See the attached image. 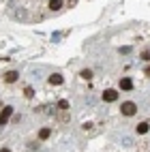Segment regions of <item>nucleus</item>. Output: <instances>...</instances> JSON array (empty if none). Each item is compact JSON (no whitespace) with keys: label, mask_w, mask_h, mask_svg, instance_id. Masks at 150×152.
Instances as JSON below:
<instances>
[{"label":"nucleus","mask_w":150,"mask_h":152,"mask_svg":"<svg viewBox=\"0 0 150 152\" xmlns=\"http://www.w3.org/2000/svg\"><path fill=\"white\" fill-rule=\"evenodd\" d=\"M37 148H39L37 141H30V144H28V150H37Z\"/></svg>","instance_id":"nucleus-16"},{"label":"nucleus","mask_w":150,"mask_h":152,"mask_svg":"<svg viewBox=\"0 0 150 152\" xmlns=\"http://www.w3.org/2000/svg\"><path fill=\"white\" fill-rule=\"evenodd\" d=\"M58 109H69V101H58Z\"/></svg>","instance_id":"nucleus-15"},{"label":"nucleus","mask_w":150,"mask_h":152,"mask_svg":"<svg viewBox=\"0 0 150 152\" xmlns=\"http://www.w3.org/2000/svg\"><path fill=\"white\" fill-rule=\"evenodd\" d=\"M49 135H52V129H47V126H43L41 131H39V139H47Z\"/></svg>","instance_id":"nucleus-10"},{"label":"nucleus","mask_w":150,"mask_h":152,"mask_svg":"<svg viewBox=\"0 0 150 152\" xmlns=\"http://www.w3.org/2000/svg\"><path fill=\"white\" fill-rule=\"evenodd\" d=\"M79 75H82L84 79H92V71H90V69H84V71H82Z\"/></svg>","instance_id":"nucleus-13"},{"label":"nucleus","mask_w":150,"mask_h":152,"mask_svg":"<svg viewBox=\"0 0 150 152\" xmlns=\"http://www.w3.org/2000/svg\"><path fill=\"white\" fill-rule=\"evenodd\" d=\"M17 79H19L17 71H7V73H4V82L7 84H13V82H17Z\"/></svg>","instance_id":"nucleus-6"},{"label":"nucleus","mask_w":150,"mask_h":152,"mask_svg":"<svg viewBox=\"0 0 150 152\" xmlns=\"http://www.w3.org/2000/svg\"><path fill=\"white\" fill-rule=\"evenodd\" d=\"M137 133H139V135H146V133H148V122H139V124H137Z\"/></svg>","instance_id":"nucleus-11"},{"label":"nucleus","mask_w":150,"mask_h":152,"mask_svg":"<svg viewBox=\"0 0 150 152\" xmlns=\"http://www.w3.org/2000/svg\"><path fill=\"white\" fill-rule=\"evenodd\" d=\"M84 131H92V122H86L84 124Z\"/></svg>","instance_id":"nucleus-18"},{"label":"nucleus","mask_w":150,"mask_h":152,"mask_svg":"<svg viewBox=\"0 0 150 152\" xmlns=\"http://www.w3.org/2000/svg\"><path fill=\"white\" fill-rule=\"evenodd\" d=\"M62 82H64V77L60 73H52V75H49V84H52V86H60Z\"/></svg>","instance_id":"nucleus-7"},{"label":"nucleus","mask_w":150,"mask_h":152,"mask_svg":"<svg viewBox=\"0 0 150 152\" xmlns=\"http://www.w3.org/2000/svg\"><path fill=\"white\" fill-rule=\"evenodd\" d=\"M56 114H58V120H60V122H69V120H71L69 109H60V111H56Z\"/></svg>","instance_id":"nucleus-8"},{"label":"nucleus","mask_w":150,"mask_h":152,"mask_svg":"<svg viewBox=\"0 0 150 152\" xmlns=\"http://www.w3.org/2000/svg\"><path fill=\"white\" fill-rule=\"evenodd\" d=\"M11 114H13V107H2V111H0V126H4L7 122H9V118H11Z\"/></svg>","instance_id":"nucleus-4"},{"label":"nucleus","mask_w":150,"mask_h":152,"mask_svg":"<svg viewBox=\"0 0 150 152\" xmlns=\"http://www.w3.org/2000/svg\"><path fill=\"white\" fill-rule=\"evenodd\" d=\"M120 111H122V116H135L137 114V105L133 101H124V103L120 105Z\"/></svg>","instance_id":"nucleus-1"},{"label":"nucleus","mask_w":150,"mask_h":152,"mask_svg":"<svg viewBox=\"0 0 150 152\" xmlns=\"http://www.w3.org/2000/svg\"><path fill=\"white\" fill-rule=\"evenodd\" d=\"M120 90H133V79L131 77H122L120 79V84H118Z\"/></svg>","instance_id":"nucleus-5"},{"label":"nucleus","mask_w":150,"mask_h":152,"mask_svg":"<svg viewBox=\"0 0 150 152\" xmlns=\"http://www.w3.org/2000/svg\"><path fill=\"white\" fill-rule=\"evenodd\" d=\"M0 152H11V150H9V148H2V150H0Z\"/></svg>","instance_id":"nucleus-19"},{"label":"nucleus","mask_w":150,"mask_h":152,"mask_svg":"<svg viewBox=\"0 0 150 152\" xmlns=\"http://www.w3.org/2000/svg\"><path fill=\"white\" fill-rule=\"evenodd\" d=\"M120 146L131 148V146H133V139H131V137H120Z\"/></svg>","instance_id":"nucleus-12"},{"label":"nucleus","mask_w":150,"mask_h":152,"mask_svg":"<svg viewBox=\"0 0 150 152\" xmlns=\"http://www.w3.org/2000/svg\"><path fill=\"white\" fill-rule=\"evenodd\" d=\"M52 11H60V9L64 7V0H49V4H47Z\"/></svg>","instance_id":"nucleus-9"},{"label":"nucleus","mask_w":150,"mask_h":152,"mask_svg":"<svg viewBox=\"0 0 150 152\" xmlns=\"http://www.w3.org/2000/svg\"><path fill=\"white\" fill-rule=\"evenodd\" d=\"M118 90H114V88H109V90H105L103 92V101L105 103H114V101H118Z\"/></svg>","instance_id":"nucleus-3"},{"label":"nucleus","mask_w":150,"mask_h":152,"mask_svg":"<svg viewBox=\"0 0 150 152\" xmlns=\"http://www.w3.org/2000/svg\"><path fill=\"white\" fill-rule=\"evenodd\" d=\"M24 94H26L28 99H30V96H34V88H30V86H26V88H24Z\"/></svg>","instance_id":"nucleus-14"},{"label":"nucleus","mask_w":150,"mask_h":152,"mask_svg":"<svg viewBox=\"0 0 150 152\" xmlns=\"http://www.w3.org/2000/svg\"><path fill=\"white\" fill-rule=\"evenodd\" d=\"M142 58H144V60H150V52H148V49H144V52H142Z\"/></svg>","instance_id":"nucleus-17"},{"label":"nucleus","mask_w":150,"mask_h":152,"mask_svg":"<svg viewBox=\"0 0 150 152\" xmlns=\"http://www.w3.org/2000/svg\"><path fill=\"white\" fill-rule=\"evenodd\" d=\"M11 17L15 19V22H26V19H28V11L24 7H15L11 11Z\"/></svg>","instance_id":"nucleus-2"}]
</instances>
